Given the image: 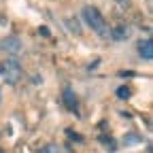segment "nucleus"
<instances>
[{
	"mask_svg": "<svg viewBox=\"0 0 153 153\" xmlns=\"http://www.w3.org/2000/svg\"><path fill=\"white\" fill-rule=\"evenodd\" d=\"M66 26H68V30H70V32H74L76 36L81 34V26H79V22H76V19L68 17V19H66Z\"/></svg>",
	"mask_w": 153,
	"mask_h": 153,
	"instance_id": "7",
	"label": "nucleus"
},
{
	"mask_svg": "<svg viewBox=\"0 0 153 153\" xmlns=\"http://www.w3.org/2000/svg\"><path fill=\"white\" fill-rule=\"evenodd\" d=\"M132 96V89L128 87V85H121L119 89H117V98H121V100H128Z\"/></svg>",
	"mask_w": 153,
	"mask_h": 153,
	"instance_id": "8",
	"label": "nucleus"
},
{
	"mask_svg": "<svg viewBox=\"0 0 153 153\" xmlns=\"http://www.w3.org/2000/svg\"><path fill=\"white\" fill-rule=\"evenodd\" d=\"M41 153H60V149H57V145H45Z\"/></svg>",
	"mask_w": 153,
	"mask_h": 153,
	"instance_id": "9",
	"label": "nucleus"
},
{
	"mask_svg": "<svg viewBox=\"0 0 153 153\" xmlns=\"http://www.w3.org/2000/svg\"><path fill=\"white\" fill-rule=\"evenodd\" d=\"M62 100H64V104H66V108L68 111H76V106H79V100H76V94L70 89V87H66L64 91H62Z\"/></svg>",
	"mask_w": 153,
	"mask_h": 153,
	"instance_id": "4",
	"label": "nucleus"
},
{
	"mask_svg": "<svg viewBox=\"0 0 153 153\" xmlns=\"http://www.w3.org/2000/svg\"><path fill=\"white\" fill-rule=\"evenodd\" d=\"M0 153H2V151H0Z\"/></svg>",
	"mask_w": 153,
	"mask_h": 153,
	"instance_id": "11",
	"label": "nucleus"
},
{
	"mask_svg": "<svg viewBox=\"0 0 153 153\" xmlns=\"http://www.w3.org/2000/svg\"><path fill=\"white\" fill-rule=\"evenodd\" d=\"M130 34H132V30H130L128 24H115V26L111 28V38H113L115 43H123V41H128Z\"/></svg>",
	"mask_w": 153,
	"mask_h": 153,
	"instance_id": "3",
	"label": "nucleus"
},
{
	"mask_svg": "<svg viewBox=\"0 0 153 153\" xmlns=\"http://www.w3.org/2000/svg\"><path fill=\"white\" fill-rule=\"evenodd\" d=\"M138 53H140L143 60H147V62L153 60V41H151V38H145V41L138 45Z\"/></svg>",
	"mask_w": 153,
	"mask_h": 153,
	"instance_id": "5",
	"label": "nucleus"
},
{
	"mask_svg": "<svg viewBox=\"0 0 153 153\" xmlns=\"http://www.w3.org/2000/svg\"><path fill=\"white\" fill-rule=\"evenodd\" d=\"M83 19H85V24L91 30H96L102 38H111V28L106 24V19L102 17V13L96 7H83Z\"/></svg>",
	"mask_w": 153,
	"mask_h": 153,
	"instance_id": "1",
	"label": "nucleus"
},
{
	"mask_svg": "<svg viewBox=\"0 0 153 153\" xmlns=\"http://www.w3.org/2000/svg\"><path fill=\"white\" fill-rule=\"evenodd\" d=\"M136 140H138V136H134V134H130V136H126V143H128V145H134Z\"/></svg>",
	"mask_w": 153,
	"mask_h": 153,
	"instance_id": "10",
	"label": "nucleus"
},
{
	"mask_svg": "<svg viewBox=\"0 0 153 153\" xmlns=\"http://www.w3.org/2000/svg\"><path fill=\"white\" fill-rule=\"evenodd\" d=\"M22 74H24V70H22V66H19V62L15 57H7V60L0 62V76H2L7 83H11V85L17 83L22 79Z\"/></svg>",
	"mask_w": 153,
	"mask_h": 153,
	"instance_id": "2",
	"label": "nucleus"
},
{
	"mask_svg": "<svg viewBox=\"0 0 153 153\" xmlns=\"http://www.w3.org/2000/svg\"><path fill=\"white\" fill-rule=\"evenodd\" d=\"M2 49L4 51H11V53H17L19 49H22V41H19L17 36H9L2 41Z\"/></svg>",
	"mask_w": 153,
	"mask_h": 153,
	"instance_id": "6",
	"label": "nucleus"
}]
</instances>
